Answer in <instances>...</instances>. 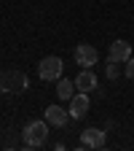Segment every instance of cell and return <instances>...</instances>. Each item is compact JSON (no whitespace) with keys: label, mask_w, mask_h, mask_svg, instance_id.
I'll return each mask as SVG.
<instances>
[{"label":"cell","mask_w":134,"mask_h":151,"mask_svg":"<svg viewBox=\"0 0 134 151\" xmlns=\"http://www.w3.org/2000/svg\"><path fill=\"white\" fill-rule=\"evenodd\" d=\"M129 57H131V43H129V41H113V43H110V49H107V60L123 65Z\"/></svg>","instance_id":"obj_7"},{"label":"cell","mask_w":134,"mask_h":151,"mask_svg":"<svg viewBox=\"0 0 134 151\" xmlns=\"http://www.w3.org/2000/svg\"><path fill=\"white\" fill-rule=\"evenodd\" d=\"M70 119H72L70 111H65L62 105H48V108H46V122H48L51 127H65Z\"/></svg>","instance_id":"obj_8"},{"label":"cell","mask_w":134,"mask_h":151,"mask_svg":"<svg viewBox=\"0 0 134 151\" xmlns=\"http://www.w3.org/2000/svg\"><path fill=\"white\" fill-rule=\"evenodd\" d=\"M102 146H105V129L86 127L81 132V148H102Z\"/></svg>","instance_id":"obj_5"},{"label":"cell","mask_w":134,"mask_h":151,"mask_svg":"<svg viewBox=\"0 0 134 151\" xmlns=\"http://www.w3.org/2000/svg\"><path fill=\"white\" fill-rule=\"evenodd\" d=\"M126 68H123V76H126V78H131L134 81V57H129V60L123 62Z\"/></svg>","instance_id":"obj_12"},{"label":"cell","mask_w":134,"mask_h":151,"mask_svg":"<svg viewBox=\"0 0 134 151\" xmlns=\"http://www.w3.org/2000/svg\"><path fill=\"white\" fill-rule=\"evenodd\" d=\"M48 122L43 119V122H30V124H24V129H22V140H24V146L27 148H40L43 143H46V138H48Z\"/></svg>","instance_id":"obj_2"},{"label":"cell","mask_w":134,"mask_h":151,"mask_svg":"<svg viewBox=\"0 0 134 151\" xmlns=\"http://www.w3.org/2000/svg\"><path fill=\"white\" fill-rule=\"evenodd\" d=\"M118 65H121V62H113V60H107V65H105V76H107L110 81H116V78H118Z\"/></svg>","instance_id":"obj_11"},{"label":"cell","mask_w":134,"mask_h":151,"mask_svg":"<svg viewBox=\"0 0 134 151\" xmlns=\"http://www.w3.org/2000/svg\"><path fill=\"white\" fill-rule=\"evenodd\" d=\"M75 89H81V92H97V89H99L97 76H94L89 68H83L78 76H75Z\"/></svg>","instance_id":"obj_9"},{"label":"cell","mask_w":134,"mask_h":151,"mask_svg":"<svg viewBox=\"0 0 134 151\" xmlns=\"http://www.w3.org/2000/svg\"><path fill=\"white\" fill-rule=\"evenodd\" d=\"M62 70H65V62L62 57H43L40 65H38V76H40L43 81H59L62 78Z\"/></svg>","instance_id":"obj_3"},{"label":"cell","mask_w":134,"mask_h":151,"mask_svg":"<svg viewBox=\"0 0 134 151\" xmlns=\"http://www.w3.org/2000/svg\"><path fill=\"white\" fill-rule=\"evenodd\" d=\"M75 89V81H70V78H59V81H56V97H59V100H70L72 97V92Z\"/></svg>","instance_id":"obj_10"},{"label":"cell","mask_w":134,"mask_h":151,"mask_svg":"<svg viewBox=\"0 0 134 151\" xmlns=\"http://www.w3.org/2000/svg\"><path fill=\"white\" fill-rule=\"evenodd\" d=\"M24 89H30V78L22 70H11V68L0 70V92L19 94V92H24Z\"/></svg>","instance_id":"obj_1"},{"label":"cell","mask_w":134,"mask_h":151,"mask_svg":"<svg viewBox=\"0 0 134 151\" xmlns=\"http://www.w3.org/2000/svg\"><path fill=\"white\" fill-rule=\"evenodd\" d=\"M89 105H91V100H89V92H78V94H72L70 97V116L72 119H83L86 113H89Z\"/></svg>","instance_id":"obj_6"},{"label":"cell","mask_w":134,"mask_h":151,"mask_svg":"<svg viewBox=\"0 0 134 151\" xmlns=\"http://www.w3.org/2000/svg\"><path fill=\"white\" fill-rule=\"evenodd\" d=\"M75 62H78L81 68H94L99 62V51L89 46V43H78L75 46Z\"/></svg>","instance_id":"obj_4"}]
</instances>
